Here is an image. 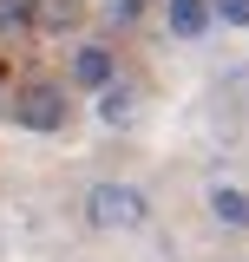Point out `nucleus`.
Wrapping results in <instances>:
<instances>
[{"label":"nucleus","mask_w":249,"mask_h":262,"mask_svg":"<svg viewBox=\"0 0 249 262\" xmlns=\"http://www.w3.org/2000/svg\"><path fill=\"white\" fill-rule=\"evenodd\" d=\"M151 216V203L138 184H92L86 190V223L92 229H138Z\"/></svg>","instance_id":"1"},{"label":"nucleus","mask_w":249,"mask_h":262,"mask_svg":"<svg viewBox=\"0 0 249 262\" xmlns=\"http://www.w3.org/2000/svg\"><path fill=\"white\" fill-rule=\"evenodd\" d=\"M13 118L27 131H59L66 125V92L59 85H27V92L13 98Z\"/></svg>","instance_id":"2"},{"label":"nucleus","mask_w":249,"mask_h":262,"mask_svg":"<svg viewBox=\"0 0 249 262\" xmlns=\"http://www.w3.org/2000/svg\"><path fill=\"white\" fill-rule=\"evenodd\" d=\"M27 20L39 33H66V27L86 20V0H27Z\"/></svg>","instance_id":"3"},{"label":"nucleus","mask_w":249,"mask_h":262,"mask_svg":"<svg viewBox=\"0 0 249 262\" xmlns=\"http://www.w3.org/2000/svg\"><path fill=\"white\" fill-rule=\"evenodd\" d=\"M210 216L249 229V190H236V184H210Z\"/></svg>","instance_id":"4"},{"label":"nucleus","mask_w":249,"mask_h":262,"mask_svg":"<svg viewBox=\"0 0 249 262\" xmlns=\"http://www.w3.org/2000/svg\"><path fill=\"white\" fill-rule=\"evenodd\" d=\"M72 79H79V85H112V53H105V46H86V53L72 59Z\"/></svg>","instance_id":"5"},{"label":"nucleus","mask_w":249,"mask_h":262,"mask_svg":"<svg viewBox=\"0 0 249 262\" xmlns=\"http://www.w3.org/2000/svg\"><path fill=\"white\" fill-rule=\"evenodd\" d=\"M203 27H210V7H203V0H171V33L197 39Z\"/></svg>","instance_id":"6"},{"label":"nucleus","mask_w":249,"mask_h":262,"mask_svg":"<svg viewBox=\"0 0 249 262\" xmlns=\"http://www.w3.org/2000/svg\"><path fill=\"white\" fill-rule=\"evenodd\" d=\"M131 112H138V105H131V92H125V85H105L98 118H105V125H131Z\"/></svg>","instance_id":"7"},{"label":"nucleus","mask_w":249,"mask_h":262,"mask_svg":"<svg viewBox=\"0 0 249 262\" xmlns=\"http://www.w3.org/2000/svg\"><path fill=\"white\" fill-rule=\"evenodd\" d=\"M223 105L249 125V72H230V79H223Z\"/></svg>","instance_id":"8"},{"label":"nucleus","mask_w":249,"mask_h":262,"mask_svg":"<svg viewBox=\"0 0 249 262\" xmlns=\"http://www.w3.org/2000/svg\"><path fill=\"white\" fill-rule=\"evenodd\" d=\"M217 13L230 20V27H249V0H217Z\"/></svg>","instance_id":"9"},{"label":"nucleus","mask_w":249,"mask_h":262,"mask_svg":"<svg viewBox=\"0 0 249 262\" xmlns=\"http://www.w3.org/2000/svg\"><path fill=\"white\" fill-rule=\"evenodd\" d=\"M138 7H144V0H105V13H112V20H138Z\"/></svg>","instance_id":"10"}]
</instances>
